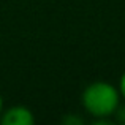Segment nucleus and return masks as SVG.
Segmentation results:
<instances>
[{
    "instance_id": "f257e3e1",
    "label": "nucleus",
    "mask_w": 125,
    "mask_h": 125,
    "mask_svg": "<svg viewBox=\"0 0 125 125\" xmlns=\"http://www.w3.org/2000/svg\"><path fill=\"white\" fill-rule=\"evenodd\" d=\"M120 101L122 98H120L117 85L108 81H94L85 85L81 94L83 109L94 119L111 120Z\"/></svg>"
},
{
    "instance_id": "f03ea898",
    "label": "nucleus",
    "mask_w": 125,
    "mask_h": 125,
    "mask_svg": "<svg viewBox=\"0 0 125 125\" xmlns=\"http://www.w3.org/2000/svg\"><path fill=\"white\" fill-rule=\"evenodd\" d=\"M35 116L27 106L14 104L11 108H3L0 114V124L2 125H33Z\"/></svg>"
},
{
    "instance_id": "7ed1b4c3",
    "label": "nucleus",
    "mask_w": 125,
    "mask_h": 125,
    "mask_svg": "<svg viewBox=\"0 0 125 125\" xmlns=\"http://www.w3.org/2000/svg\"><path fill=\"white\" fill-rule=\"evenodd\" d=\"M62 122L67 124V125H83L84 124V119H83V117L74 116V114H67V116L62 119Z\"/></svg>"
},
{
    "instance_id": "20e7f679",
    "label": "nucleus",
    "mask_w": 125,
    "mask_h": 125,
    "mask_svg": "<svg viewBox=\"0 0 125 125\" xmlns=\"http://www.w3.org/2000/svg\"><path fill=\"white\" fill-rule=\"evenodd\" d=\"M114 119L117 120L119 124H124L125 125V104H119V108L116 109V113H114Z\"/></svg>"
},
{
    "instance_id": "39448f33",
    "label": "nucleus",
    "mask_w": 125,
    "mask_h": 125,
    "mask_svg": "<svg viewBox=\"0 0 125 125\" xmlns=\"http://www.w3.org/2000/svg\"><path fill=\"white\" fill-rule=\"evenodd\" d=\"M117 89H119V94H120V98L125 101V71L120 74L119 78V84H117Z\"/></svg>"
},
{
    "instance_id": "423d86ee",
    "label": "nucleus",
    "mask_w": 125,
    "mask_h": 125,
    "mask_svg": "<svg viewBox=\"0 0 125 125\" xmlns=\"http://www.w3.org/2000/svg\"><path fill=\"white\" fill-rule=\"evenodd\" d=\"M2 111H3V97L0 94V114H2Z\"/></svg>"
}]
</instances>
